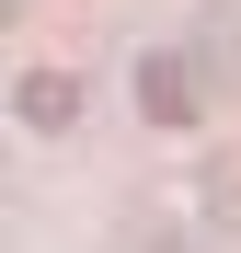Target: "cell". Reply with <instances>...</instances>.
<instances>
[{"instance_id": "7a4b0ae2", "label": "cell", "mask_w": 241, "mask_h": 253, "mask_svg": "<svg viewBox=\"0 0 241 253\" xmlns=\"http://www.w3.org/2000/svg\"><path fill=\"white\" fill-rule=\"evenodd\" d=\"M80 115H92V81L80 69H23L12 81V126H34V138H69Z\"/></svg>"}, {"instance_id": "6da1fadb", "label": "cell", "mask_w": 241, "mask_h": 253, "mask_svg": "<svg viewBox=\"0 0 241 253\" xmlns=\"http://www.w3.org/2000/svg\"><path fill=\"white\" fill-rule=\"evenodd\" d=\"M138 115L172 126V138H184V126H207V69H195L184 46H149V58H138Z\"/></svg>"}]
</instances>
